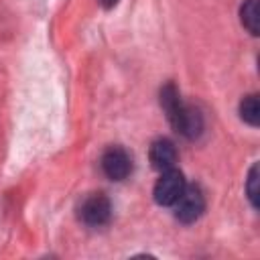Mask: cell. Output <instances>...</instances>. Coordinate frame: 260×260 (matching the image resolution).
<instances>
[{"label": "cell", "instance_id": "6da1fadb", "mask_svg": "<svg viewBox=\"0 0 260 260\" xmlns=\"http://www.w3.org/2000/svg\"><path fill=\"white\" fill-rule=\"evenodd\" d=\"M160 104H162V108L167 112L169 122L173 124V128L177 132H181L187 138H197L201 134V130H203L201 114L195 108H191V106L181 102V95H179V91H177V87L173 83L162 87Z\"/></svg>", "mask_w": 260, "mask_h": 260}, {"label": "cell", "instance_id": "7a4b0ae2", "mask_svg": "<svg viewBox=\"0 0 260 260\" xmlns=\"http://www.w3.org/2000/svg\"><path fill=\"white\" fill-rule=\"evenodd\" d=\"M175 207V217L183 223H193L195 219L201 217L205 211V197L203 191L197 185H185L181 197L173 203Z\"/></svg>", "mask_w": 260, "mask_h": 260}, {"label": "cell", "instance_id": "3957f363", "mask_svg": "<svg viewBox=\"0 0 260 260\" xmlns=\"http://www.w3.org/2000/svg\"><path fill=\"white\" fill-rule=\"evenodd\" d=\"M112 217V203L104 193H89L79 203V219L87 225H104Z\"/></svg>", "mask_w": 260, "mask_h": 260}, {"label": "cell", "instance_id": "277c9868", "mask_svg": "<svg viewBox=\"0 0 260 260\" xmlns=\"http://www.w3.org/2000/svg\"><path fill=\"white\" fill-rule=\"evenodd\" d=\"M183 189H185L183 173L173 167V169H167V171L160 173L158 181L154 183L152 195H154V201L158 205H173L181 197Z\"/></svg>", "mask_w": 260, "mask_h": 260}, {"label": "cell", "instance_id": "5b68a950", "mask_svg": "<svg viewBox=\"0 0 260 260\" xmlns=\"http://www.w3.org/2000/svg\"><path fill=\"white\" fill-rule=\"evenodd\" d=\"M102 171L112 181H124L132 173V156L122 146H110L102 154Z\"/></svg>", "mask_w": 260, "mask_h": 260}, {"label": "cell", "instance_id": "8992f818", "mask_svg": "<svg viewBox=\"0 0 260 260\" xmlns=\"http://www.w3.org/2000/svg\"><path fill=\"white\" fill-rule=\"evenodd\" d=\"M148 156H150L152 167L162 173V171L175 167V162H177V148H175V144L169 138H158V140L152 142Z\"/></svg>", "mask_w": 260, "mask_h": 260}, {"label": "cell", "instance_id": "52a82bcc", "mask_svg": "<svg viewBox=\"0 0 260 260\" xmlns=\"http://www.w3.org/2000/svg\"><path fill=\"white\" fill-rule=\"evenodd\" d=\"M240 116L250 126L260 124V106H258V95L256 93H250L240 102Z\"/></svg>", "mask_w": 260, "mask_h": 260}, {"label": "cell", "instance_id": "ba28073f", "mask_svg": "<svg viewBox=\"0 0 260 260\" xmlns=\"http://www.w3.org/2000/svg\"><path fill=\"white\" fill-rule=\"evenodd\" d=\"M240 18L250 35H258V0H246L240 8Z\"/></svg>", "mask_w": 260, "mask_h": 260}, {"label": "cell", "instance_id": "9c48e42d", "mask_svg": "<svg viewBox=\"0 0 260 260\" xmlns=\"http://www.w3.org/2000/svg\"><path fill=\"white\" fill-rule=\"evenodd\" d=\"M246 193H248L252 207H258V165H254L250 169V175L246 181Z\"/></svg>", "mask_w": 260, "mask_h": 260}, {"label": "cell", "instance_id": "30bf717a", "mask_svg": "<svg viewBox=\"0 0 260 260\" xmlns=\"http://www.w3.org/2000/svg\"><path fill=\"white\" fill-rule=\"evenodd\" d=\"M116 2H118V0H102V4H104L106 8H112V6L116 4Z\"/></svg>", "mask_w": 260, "mask_h": 260}]
</instances>
